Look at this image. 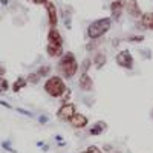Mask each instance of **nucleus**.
Masks as SVG:
<instances>
[{
	"label": "nucleus",
	"mask_w": 153,
	"mask_h": 153,
	"mask_svg": "<svg viewBox=\"0 0 153 153\" xmlns=\"http://www.w3.org/2000/svg\"><path fill=\"white\" fill-rule=\"evenodd\" d=\"M76 112H78V109H76V104L72 103V101H68V103H61V104H60V107H58L57 112H55V117H57L58 121L69 124V121L74 118V115H75Z\"/></svg>",
	"instance_id": "obj_5"
},
{
	"label": "nucleus",
	"mask_w": 153,
	"mask_h": 153,
	"mask_svg": "<svg viewBox=\"0 0 153 153\" xmlns=\"http://www.w3.org/2000/svg\"><path fill=\"white\" fill-rule=\"evenodd\" d=\"M43 91L46 92L48 97L54 98V100H60L65 92L68 91V84H66V80L63 78L61 75H51L46 78L45 84H43Z\"/></svg>",
	"instance_id": "obj_3"
},
{
	"label": "nucleus",
	"mask_w": 153,
	"mask_h": 153,
	"mask_svg": "<svg viewBox=\"0 0 153 153\" xmlns=\"http://www.w3.org/2000/svg\"><path fill=\"white\" fill-rule=\"evenodd\" d=\"M78 89L84 94H92L95 89V83L91 74H78V80H76Z\"/></svg>",
	"instance_id": "obj_7"
},
{
	"label": "nucleus",
	"mask_w": 153,
	"mask_h": 153,
	"mask_svg": "<svg viewBox=\"0 0 153 153\" xmlns=\"http://www.w3.org/2000/svg\"><path fill=\"white\" fill-rule=\"evenodd\" d=\"M71 97H72V91L68 87V91L65 92V95L60 98V100H61V103H68V101H71Z\"/></svg>",
	"instance_id": "obj_24"
},
{
	"label": "nucleus",
	"mask_w": 153,
	"mask_h": 153,
	"mask_svg": "<svg viewBox=\"0 0 153 153\" xmlns=\"http://www.w3.org/2000/svg\"><path fill=\"white\" fill-rule=\"evenodd\" d=\"M126 5H127V0H112L110 2L109 9H110V17L113 23L121 22L124 12H126Z\"/></svg>",
	"instance_id": "obj_6"
},
{
	"label": "nucleus",
	"mask_w": 153,
	"mask_h": 153,
	"mask_svg": "<svg viewBox=\"0 0 153 153\" xmlns=\"http://www.w3.org/2000/svg\"><path fill=\"white\" fill-rule=\"evenodd\" d=\"M5 74H6V69L2 63H0V76H5Z\"/></svg>",
	"instance_id": "obj_30"
},
{
	"label": "nucleus",
	"mask_w": 153,
	"mask_h": 153,
	"mask_svg": "<svg viewBox=\"0 0 153 153\" xmlns=\"http://www.w3.org/2000/svg\"><path fill=\"white\" fill-rule=\"evenodd\" d=\"M16 110H17L19 113L25 115V117H29V118H32V117H34V113H32V112H29V110H25V109H20V107H17Z\"/></svg>",
	"instance_id": "obj_25"
},
{
	"label": "nucleus",
	"mask_w": 153,
	"mask_h": 153,
	"mask_svg": "<svg viewBox=\"0 0 153 153\" xmlns=\"http://www.w3.org/2000/svg\"><path fill=\"white\" fill-rule=\"evenodd\" d=\"M26 80H28L29 84H38V83H40V80H42V76L34 71V72H29V74L26 75Z\"/></svg>",
	"instance_id": "obj_22"
},
{
	"label": "nucleus",
	"mask_w": 153,
	"mask_h": 153,
	"mask_svg": "<svg viewBox=\"0 0 153 153\" xmlns=\"http://www.w3.org/2000/svg\"><path fill=\"white\" fill-rule=\"evenodd\" d=\"M152 31H153V29H152Z\"/></svg>",
	"instance_id": "obj_32"
},
{
	"label": "nucleus",
	"mask_w": 153,
	"mask_h": 153,
	"mask_svg": "<svg viewBox=\"0 0 153 153\" xmlns=\"http://www.w3.org/2000/svg\"><path fill=\"white\" fill-rule=\"evenodd\" d=\"M115 63L117 66L124 71H133L135 69V57L129 49H121L115 54Z\"/></svg>",
	"instance_id": "obj_4"
},
{
	"label": "nucleus",
	"mask_w": 153,
	"mask_h": 153,
	"mask_svg": "<svg viewBox=\"0 0 153 153\" xmlns=\"http://www.w3.org/2000/svg\"><path fill=\"white\" fill-rule=\"evenodd\" d=\"M107 130H109V124L106 121H103V120H98L94 124L89 126L87 133H89V136H101L103 133H106Z\"/></svg>",
	"instance_id": "obj_11"
},
{
	"label": "nucleus",
	"mask_w": 153,
	"mask_h": 153,
	"mask_svg": "<svg viewBox=\"0 0 153 153\" xmlns=\"http://www.w3.org/2000/svg\"><path fill=\"white\" fill-rule=\"evenodd\" d=\"M126 12H127V16H129L130 19H133V20H138L143 16V9H141V6H139L138 0H127Z\"/></svg>",
	"instance_id": "obj_12"
},
{
	"label": "nucleus",
	"mask_w": 153,
	"mask_h": 153,
	"mask_svg": "<svg viewBox=\"0 0 153 153\" xmlns=\"http://www.w3.org/2000/svg\"><path fill=\"white\" fill-rule=\"evenodd\" d=\"M94 68V63H92V57H84L80 63V74H89V71H91Z\"/></svg>",
	"instance_id": "obj_19"
},
{
	"label": "nucleus",
	"mask_w": 153,
	"mask_h": 153,
	"mask_svg": "<svg viewBox=\"0 0 153 153\" xmlns=\"http://www.w3.org/2000/svg\"><path fill=\"white\" fill-rule=\"evenodd\" d=\"M0 106H3V107H6V109H12V106H11L9 103H6V101H3V100H0Z\"/></svg>",
	"instance_id": "obj_29"
},
{
	"label": "nucleus",
	"mask_w": 153,
	"mask_h": 153,
	"mask_svg": "<svg viewBox=\"0 0 153 153\" xmlns=\"http://www.w3.org/2000/svg\"><path fill=\"white\" fill-rule=\"evenodd\" d=\"M29 83L26 80V76H17V80L12 83V92L14 94H19L20 91H23L25 87H26Z\"/></svg>",
	"instance_id": "obj_18"
},
{
	"label": "nucleus",
	"mask_w": 153,
	"mask_h": 153,
	"mask_svg": "<svg viewBox=\"0 0 153 153\" xmlns=\"http://www.w3.org/2000/svg\"><path fill=\"white\" fill-rule=\"evenodd\" d=\"M92 63H94V68L97 71H101L106 65H107V54L104 52L103 49H98L97 52H94L92 55Z\"/></svg>",
	"instance_id": "obj_14"
},
{
	"label": "nucleus",
	"mask_w": 153,
	"mask_h": 153,
	"mask_svg": "<svg viewBox=\"0 0 153 153\" xmlns=\"http://www.w3.org/2000/svg\"><path fill=\"white\" fill-rule=\"evenodd\" d=\"M135 26L139 31H152L153 29V11L143 12V16L136 20Z\"/></svg>",
	"instance_id": "obj_9"
},
{
	"label": "nucleus",
	"mask_w": 153,
	"mask_h": 153,
	"mask_svg": "<svg viewBox=\"0 0 153 153\" xmlns=\"http://www.w3.org/2000/svg\"><path fill=\"white\" fill-rule=\"evenodd\" d=\"M35 72L40 75L42 78H48V76H51V72H52V66H51V65H43L40 68H37Z\"/></svg>",
	"instance_id": "obj_20"
},
{
	"label": "nucleus",
	"mask_w": 153,
	"mask_h": 153,
	"mask_svg": "<svg viewBox=\"0 0 153 153\" xmlns=\"http://www.w3.org/2000/svg\"><path fill=\"white\" fill-rule=\"evenodd\" d=\"M46 8V14H48V25L49 28H57L58 26V22H60V16H58V9L55 6L54 2H49L45 5Z\"/></svg>",
	"instance_id": "obj_8"
},
{
	"label": "nucleus",
	"mask_w": 153,
	"mask_h": 153,
	"mask_svg": "<svg viewBox=\"0 0 153 153\" xmlns=\"http://www.w3.org/2000/svg\"><path fill=\"white\" fill-rule=\"evenodd\" d=\"M8 2H9V0H0V5H3V6H6V5H8Z\"/></svg>",
	"instance_id": "obj_31"
},
{
	"label": "nucleus",
	"mask_w": 153,
	"mask_h": 153,
	"mask_svg": "<svg viewBox=\"0 0 153 153\" xmlns=\"http://www.w3.org/2000/svg\"><path fill=\"white\" fill-rule=\"evenodd\" d=\"M57 74L61 75L65 80H72L80 74V61L72 51H66L57 61Z\"/></svg>",
	"instance_id": "obj_1"
},
{
	"label": "nucleus",
	"mask_w": 153,
	"mask_h": 153,
	"mask_svg": "<svg viewBox=\"0 0 153 153\" xmlns=\"http://www.w3.org/2000/svg\"><path fill=\"white\" fill-rule=\"evenodd\" d=\"M49 121V118L46 117V115H40V117H38V123H40V124H46Z\"/></svg>",
	"instance_id": "obj_27"
},
{
	"label": "nucleus",
	"mask_w": 153,
	"mask_h": 153,
	"mask_svg": "<svg viewBox=\"0 0 153 153\" xmlns=\"http://www.w3.org/2000/svg\"><path fill=\"white\" fill-rule=\"evenodd\" d=\"M69 126L74 130H83L86 127H89V117L81 112H76L74 115V118L69 121Z\"/></svg>",
	"instance_id": "obj_10"
},
{
	"label": "nucleus",
	"mask_w": 153,
	"mask_h": 153,
	"mask_svg": "<svg viewBox=\"0 0 153 153\" xmlns=\"http://www.w3.org/2000/svg\"><path fill=\"white\" fill-rule=\"evenodd\" d=\"M112 25H113V20L110 16L92 20L86 28L87 40H100V38H104L107 35V32L112 29Z\"/></svg>",
	"instance_id": "obj_2"
},
{
	"label": "nucleus",
	"mask_w": 153,
	"mask_h": 153,
	"mask_svg": "<svg viewBox=\"0 0 153 153\" xmlns=\"http://www.w3.org/2000/svg\"><path fill=\"white\" fill-rule=\"evenodd\" d=\"M9 91V81L5 76H0V95H3Z\"/></svg>",
	"instance_id": "obj_23"
},
{
	"label": "nucleus",
	"mask_w": 153,
	"mask_h": 153,
	"mask_svg": "<svg viewBox=\"0 0 153 153\" xmlns=\"http://www.w3.org/2000/svg\"><path fill=\"white\" fill-rule=\"evenodd\" d=\"M46 54L49 58H60L65 54V46H55V45H46Z\"/></svg>",
	"instance_id": "obj_15"
},
{
	"label": "nucleus",
	"mask_w": 153,
	"mask_h": 153,
	"mask_svg": "<svg viewBox=\"0 0 153 153\" xmlns=\"http://www.w3.org/2000/svg\"><path fill=\"white\" fill-rule=\"evenodd\" d=\"M2 147H3L5 150H8V152H11V153H16V149H12V147H11V144H9L8 141H5V143H2Z\"/></svg>",
	"instance_id": "obj_26"
},
{
	"label": "nucleus",
	"mask_w": 153,
	"mask_h": 153,
	"mask_svg": "<svg viewBox=\"0 0 153 153\" xmlns=\"http://www.w3.org/2000/svg\"><path fill=\"white\" fill-rule=\"evenodd\" d=\"M72 16H74V9L71 6H63L61 17H63V23H65L66 29H72Z\"/></svg>",
	"instance_id": "obj_16"
},
{
	"label": "nucleus",
	"mask_w": 153,
	"mask_h": 153,
	"mask_svg": "<svg viewBox=\"0 0 153 153\" xmlns=\"http://www.w3.org/2000/svg\"><path fill=\"white\" fill-rule=\"evenodd\" d=\"M144 40H146V35L143 34H130L126 37V42H129V43H143Z\"/></svg>",
	"instance_id": "obj_21"
},
{
	"label": "nucleus",
	"mask_w": 153,
	"mask_h": 153,
	"mask_svg": "<svg viewBox=\"0 0 153 153\" xmlns=\"http://www.w3.org/2000/svg\"><path fill=\"white\" fill-rule=\"evenodd\" d=\"M31 2H32L34 5H43V6H45L49 0H31Z\"/></svg>",
	"instance_id": "obj_28"
},
{
	"label": "nucleus",
	"mask_w": 153,
	"mask_h": 153,
	"mask_svg": "<svg viewBox=\"0 0 153 153\" xmlns=\"http://www.w3.org/2000/svg\"><path fill=\"white\" fill-rule=\"evenodd\" d=\"M101 43H103V38H100V40H89L86 45H84V49L89 55H92L94 52H97L98 49H101Z\"/></svg>",
	"instance_id": "obj_17"
},
{
	"label": "nucleus",
	"mask_w": 153,
	"mask_h": 153,
	"mask_svg": "<svg viewBox=\"0 0 153 153\" xmlns=\"http://www.w3.org/2000/svg\"><path fill=\"white\" fill-rule=\"evenodd\" d=\"M46 38H48V43H49V45L65 46V38H63V35H61V32L58 31V28H49Z\"/></svg>",
	"instance_id": "obj_13"
}]
</instances>
